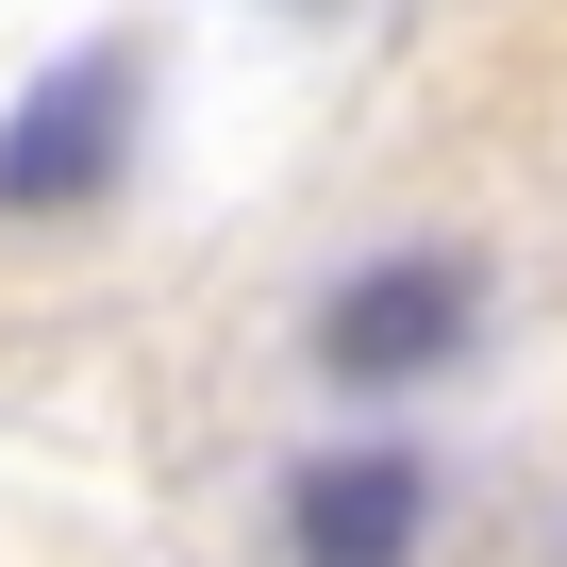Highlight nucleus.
<instances>
[{"label":"nucleus","mask_w":567,"mask_h":567,"mask_svg":"<svg viewBox=\"0 0 567 567\" xmlns=\"http://www.w3.org/2000/svg\"><path fill=\"white\" fill-rule=\"evenodd\" d=\"M117 167H134V51L34 68V101L0 117V217H84Z\"/></svg>","instance_id":"f257e3e1"},{"label":"nucleus","mask_w":567,"mask_h":567,"mask_svg":"<svg viewBox=\"0 0 567 567\" xmlns=\"http://www.w3.org/2000/svg\"><path fill=\"white\" fill-rule=\"evenodd\" d=\"M467 318H484V284H467L451 250H401V267H351V284H334L318 368H334V384H434V368L467 351Z\"/></svg>","instance_id":"f03ea898"},{"label":"nucleus","mask_w":567,"mask_h":567,"mask_svg":"<svg viewBox=\"0 0 567 567\" xmlns=\"http://www.w3.org/2000/svg\"><path fill=\"white\" fill-rule=\"evenodd\" d=\"M284 517H301V567H401L417 550V467L401 451H318Z\"/></svg>","instance_id":"7ed1b4c3"}]
</instances>
